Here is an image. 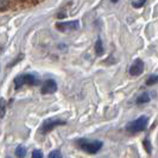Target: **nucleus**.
<instances>
[{
  "mask_svg": "<svg viewBox=\"0 0 158 158\" xmlns=\"http://www.w3.org/2000/svg\"><path fill=\"white\" fill-rule=\"evenodd\" d=\"M79 146L88 153H96L102 148V143L99 140H79Z\"/></svg>",
  "mask_w": 158,
  "mask_h": 158,
  "instance_id": "f257e3e1",
  "label": "nucleus"
},
{
  "mask_svg": "<svg viewBox=\"0 0 158 158\" xmlns=\"http://www.w3.org/2000/svg\"><path fill=\"white\" fill-rule=\"evenodd\" d=\"M148 118L146 117H140V118L135 119V121L130 123L126 126V130L131 133H137V132H140L144 131L146 126H148Z\"/></svg>",
  "mask_w": 158,
  "mask_h": 158,
  "instance_id": "f03ea898",
  "label": "nucleus"
},
{
  "mask_svg": "<svg viewBox=\"0 0 158 158\" xmlns=\"http://www.w3.org/2000/svg\"><path fill=\"white\" fill-rule=\"evenodd\" d=\"M15 83L16 87H22L23 85H31L35 86L36 83H38V79L36 76H33L31 74H24V75H19L15 79Z\"/></svg>",
  "mask_w": 158,
  "mask_h": 158,
  "instance_id": "7ed1b4c3",
  "label": "nucleus"
},
{
  "mask_svg": "<svg viewBox=\"0 0 158 158\" xmlns=\"http://www.w3.org/2000/svg\"><path fill=\"white\" fill-rule=\"evenodd\" d=\"M79 20H71V22H63V23H57L56 24V27L57 30L62 32H69L74 31L79 27Z\"/></svg>",
  "mask_w": 158,
  "mask_h": 158,
  "instance_id": "20e7f679",
  "label": "nucleus"
},
{
  "mask_svg": "<svg viewBox=\"0 0 158 158\" xmlns=\"http://www.w3.org/2000/svg\"><path fill=\"white\" fill-rule=\"evenodd\" d=\"M65 123H64L63 120H57V119H50V120H47V121H44V124H43V126H42V132L43 133H48V132H50L51 130H54L55 127L60 126V125H64Z\"/></svg>",
  "mask_w": 158,
  "mask_h": 158,
  "instance_id": "39448f33",
  "label": "nucleus"
},
{
  "mask_svg": "<svg viewBox=\"0 0 158 158\" xmlns=\"http://www.w3.org/2000/svg\"><path fill=\"white\" fill-rule=\"evenodd\" d=\"M144 70V63H143L142 60H135V63L131 65L130 68V74L133 75V76H138L140 75Z\"/></svg>",
  "mask_w": 158,
  "mask_h": 158,
  "instance_id": "423d86ee",
  "label": "nucleus"
},
{
  "mask_svg": "<svg viewBox=\"0 0 158 158\" xmlns=\"http://www.w3.org/2000/svg\"><path fill=\"white\" fill-rule=\"evenodd\" d=\"M56 90H57V85H56L54 80H48L42 87V93L43 94H52Z\"/></svg>",
  "mask_w": 158,
  "mask_h": 158,
  "instance_id": "0eeeda50",
  "label": "nucleus"
},
{
  "mask_svg": "<svg viewBox=\"0 0 158 158\" xmlns=\"http://www.w3.org/2000/svg\"><path fill=\"white\" fill-rule=\"evenodd\" d=\"M95 51H96V55L100 56L103 54V47H102V42L101 40H98L95 43Z\"/></svg>",
  "mask_w": 158,
  "mask_h": 158,
  "instance_id": "6e6552de",
  "label": "nucleus"
},
{
  "mask_svg": "<svg viewBox=\"0 0 158 158\" xmlns=\"http://www.w3.org/2000/svg\"><path fill=\"white\" fill-rule=\"evenodd\" d=\"M25 155H26V149L24 148V146H18L16 149V156L18 158H24L25 157Z\"/></svg>",
  "mask_w": 158,
  "mask_h": 158,
  "instance_id": "1a4fd4ad",
  "label": "nucleus"
},
{
  "mask_svg": "<svg viewBox=\"0 0 158 158\" xmlns=\"http://www.w3.org/2000/svg\"><path fill=\"white\" fill-rule=\"evenodd\" d=\"M149 101H150V96H149V94H146V93L142 94L137 99V103H145V102H149Z\"/></svg>",
  "mask_w": 158,
  "mask_h": 158,
  "instance_id": "9d476101",
  "label": "nucleus"
},
{
  "mask_svg": "<svg viewBox=\"0 0 158 158\" xmlns=\"http://www.w3.org/2000/svg\"><path fill=\"white\" fill-rule=\"evenodd\" d=\"M6 113V103L4 99H0V118H2Z\"/></svg>",
  "mask_w": 158,
  "mask_h": 158,
  "instance_id": "9b49d317",
  "label": "nucleus"
},
{
  "mask_svg": "<svg viewBox=\"0 0 158 158\" xmlns=\"http://www.w3.org/2000/svg\"><path fill=\"white\" fill-rule=\"evenodd\" d=\"M156 83H158V75H151L146 81L148 86H152V85H156Z\"/></svg>",
  "mask_w": 158,
  "mask_h": 158,
  "instance_id": "f8f14e48",
  "label": "nucleus"
},
{
  "mask_svg": "<svg viewBox=\"0 0 158 158\" xmlns=\"http://www.w3.org/2000/svg\"><path fill=\"white\" fill-rule=\"evenodd\" d=\"M49 158H62V153L58 150H54L49 153Z\"/></svg>",
  "mask_w": 158,
  "mask_h": 158,
  "instance_id": "ddd939ff",
  "label": "nucleus"
},
{
  "mask_svg": "<svg viewBox=\"0 0 158 158\" xmlns=\"http://www.w3.org/2000/svg\"><path fill=\"white\" fill-rule=\"evenodd\" d=\"M144 148H145V150L148 153H151V151H152V148H151V144L149 142V139H145L144 140Z\"/></svg>",
  "mask_w": 158,
  "mask_h": 158,
  "instance_id": "4468645a",
  "label": "nucleus"
},
{
  "mask_svg": "<svg viewBox=\"0 0 158 158\" xmlns=\"http://www.w3.org/2000/svg\"><path fill=\"white\" fill-rule=\"evenodd\" d=\"M10 4V0H0V11L2 10H6V7Z\"/></svg>",
  "mask_w": 158,
  "mask_h": 158,
  "instance_id": "2eb2a0df",
  "label": "nucleus"
},
{
  "mask_svg": "<svg viewBox=\"0 0 158 158\" xmlns=\"http://www.w3.org/2000/svg\"><path fill=\"white\" fill-rule=\"evenodd\" d=\"M32 158H43V153L40 150H35L32 152Z\"/></svg>",
  "mask_w": 158,
  "mask_h": 158,
  "instance_id": "dca6fc26",
  "label": "nucleus"
},
{
  "mask_svg": "<svg viewBox=\"0 0 158 158\" xmlns=\"http://www.w3.org/2000/svg\"><path fill=\"white\" fill-rule=\"evenodd\" d=\"M145 1H146V0H138V1H133V2H132V5H133L135 7H142L143 5L145 4Z\"/></svg>",
  "mask_w": 158,
  "mask_h": 158,
  "instance_id": "f3484780",
  "label": "nucleus"
},
{
  "mask_svg": "<svg viewBox=\"0 0 158 158\" xmlns=\"http://www.w3.org/2000/svg\"><path fill=\"white\" fill-rule=\"evenodd\" d=\"M112 2H118V0H112Z\"/></svg>",
  "mask_w": 158,
  "mask_h": 158,
  "instance_id": "a211bd4d",
  "label": "nucleus"
},
{
  "mask_svg": "<svg viewBox=\"0 0 158 158\" xmlns=\"http://www.w3.org/2000/svg\"><path fill=\"white\" fill-rule=\"evenodd\" d=\"M7 158H10V157H7Z\"/></svg>",
  "mask_w": 158,
  "mask_h": 158,
  "instance_id": "6ab92c4d",
  "label": "nucleus"
}]
</instances>
